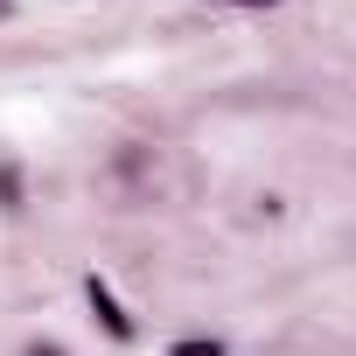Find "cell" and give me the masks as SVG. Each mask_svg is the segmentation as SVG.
I'll return each mask as SVG.
<instances>
[{"label": "cell", "mask_w": 356, "mask_h": 356, "mask_svg": "<svg viewBox=\"0 0 356 356\" xmlns=\"http://www.w3.org/2000/svg\"><path fill=\"white\" fill-rule=\"evenodd\" d=\"M217 8H280V0H217Z\"/></svg>", "instance_id": "cell-3"}, {"label": "cell", "mask_w": 356, "mask_h": 356, "mask_svg": "<svg viewBox=\"0 0 356 356\" xmlns=\"http://www.w3.org/2000/svg\"><path fill=\"white\" fill-rule=\"evenodd\" d=\"M168 356H224V342H217V335H182Z\"/></svg>", "instance_id": "cell-2"}, {"label": "cell", "mask_w": 356, "mask_h": 356, "mask_svg": "<svg viewBox=\"0 0 356 356\" xmlns=\"http://www.w3.org/2000/svg\"><path fill=\"white\" fill-rule=\"evenodd\" d=\"M84 300H91V314H98V321H105V335H112V342H133V314H126V307H119V293H112V286H105V280H98V273H91V280H84Z\"/></svg>", "instance_id": "cell-1"}, {"label": "cell", "mask_w": 356, "mask_h": 356, "mask_svg": "<svg viewBox=\"0 0 356 356\" xmlns=\"http://www.w3.org/2000/svg\"><path fill=\"white\" fill-rule=\"evenodd\" d=\"M8 15H15V0H0V22H8Z\"/></svg>", "instance_id": "cell-5"}, {"label": "cell", "mask_w": 356, "mask_h": 356, "mask_svg": "<svg viewBox=\"0 0 356 356\" xmlns=\"http://www.w3.org/2000/svg\"><path fill=\"white\" fill-rule=\"evenodd\" d=\"M29 356H63V349H56V342H35V349H29Z\"/></svg>", "instance_id": "cell-4"}]
</instances>
